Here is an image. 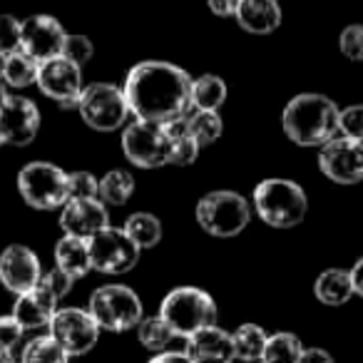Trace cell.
<instances>
[{
	"mask_svg": "<svg viewBox=\"0 0 363 363\" xmlns=\"http://www.w3.org/2000/svg\"><path fill=\"white\" fill-rule=\"evenodd\" d=\"M6 57L8 55H3V52H0V80H3V72H6Z\"/></svg>",
	"mask_w": 363,
	"mask_h": 363,
	"instance_id": "obj_46",
	"label": "cell"
},
{
	"mask_svg": "<svg viewBox=\"0 0 363 363\" xmlns=\"http://www.w3.org/2000/svg\"><path fill=\"white\" fill-rule=\"evenodd\" d=\"M187 125H189V130H192V135L197 137L199 147L214 145L224 132L222 115L214 110H194L192 115H187Z\"/></svg>",
	"mask_w": 363,
	"mask_h": 363,
	"instance_id": "obj_31",
	"label": "cell"
},
{
	"mask_svg": "<svg viewBox=\"0 0 363 363\" xmlns=\"http://www.w3.org/2000/svg\"><path fill=\"white\" fill-rule=\"evenodd\" d=\"M70 33L62 28V23L52 16H30L23 21L21 50L33 55L38 62H48L52 57H60L65 50V40Z\"/></svg>",
	"mask_w": 363,
	"mask_h": 363,
	"instance_id": "obj_14",
	"label": "cell"
},
{
	"mask_svg": "<svg viewBox=\"0 0 363 363\" xmlns=\"http://www.w3.org/2000/svg\"><path fill=\"white\" fill-rule=\"evenodd\" d=\"M48 328H50V336L60 343L62 351L70 358L90 353L100 338V326L90 316V311H82L75 306L57 308Z\"/></svg>",
	"mask_w": 363,
	"mask_h": 363,
	"instance_id": "obj_11",
	"label": "cell"
},
{
	"mask_svg": "<svg viewBox=\"0 0 363 363\" xmlns=\"http://www.w3.org/2000/svg\"><path fill=\"white\" fill-rule=\"evenodd\" d=\"M267 331L257 323H242L237 331L232 333L234 341V358L237 361H262L264 346H267Z\"/></svg>",
	"mask_w": 363,
	"mask_h": 363,
	"instance_id": "obj_26",
	"label": "cell"
},
{
	"mask_svg": "<svg viewBox=\"0 0 363 363\" xmlns=\"http://www.w3.org/2000/svg\"><path fill=\"white\" fill-rule=\"evenodd\" d=\"M227 102V82L219 75H202L192 80V110H214Z\"/></svg>",
	"mask_w": 363,
	"mask_h": 363,
	"instance_id": "obj_27",
	"label": "cell"
},
{
	"mask_svg": "<svg viewBox=\"0 0 363 363\" xmlns=\"http://www.w3.org/2000/svg\"><path fill=\"white\" fill-rule=\"evenodd\" d=\"M92 55H95V45H92L90 38L87 35H67L62 57H67V60L75 62V65L85 67L87 62L92 60Z\"/></svg>",
	"mask_w": 363,
	"mask_h": 363,
	"instance_id": "obj_36",
	"label": "cell"
},
{
	"mask_svg": "<svg viewBox=\"0 0 363 363\" xmlns=\"http://www.w3.org/2000/svg\"><path fill=\"white\" fill-rule=\"evenodd\" d=\"M38 87L45 97L57 102L65 110H77L82 97V67L70 62L67 57H52L48 62H40V72H38Z\"/></svg>",
	"mask_w": 363,
	"mask_h": 363,
	"instance_id": "obj_12",
	"label": "cell"
},
{
	"mask_svg": "<svg viewBox=\"0 0 363 363\" xmlns=\"http://www.w3.org/2000/svg\"><path fill=\"white\" fill-rule=\"evenodd\" d=\"M21 33L23 23L16 16H0V52L3 55L21 50Z\"/></svg>",
	"mask_w": 363,
	"mask_h": 363,
	"instance_id": "obj_35",
	"label": "cell"
},
{
	"mask_svg": "<svg viewBox=\"0 0 363 363\" xmlns=\"http://www.w3.org/2000/svg\"><path fill=\"white\" fill-rule=\"evenodd\" d=\"M338 115L341 110L326 95L301 92L284 107L281 130L294 145L323 147L333 137H338Z\"/></svg>",
	"mask_w": 363,
	"mask_h": 363,
	"instance_id": "obj_2",
	"label": "cell"
},
{
	"mask_svg": "<svg viewBox=\"0 0 363 363\" xmlns=\"http://www.w3.org/2000/svg\"><path fill=\"white\" fill-rule=\"evenodd\" d=\"M0 363H16L13 361V353L6 351V348H0Z\"/></svg>",
	"mask_w": 363,
	"mask_h": 363,
	"instance_id": "obj_44",
	"label": "cell"
},
{
	"mask_svg": "<svg viewBox=\"0 0 363 363\" xmlns=\"http://www.w3.org/2000/svg\"><path fill=\"white\" fill-rule=\"evenodd\" d=\"M38 72H40V62L26 50H16L6 57V72H3V82L8 87H30L38 82Z\"/></svg>",
	"mask_w": 363,
	"mask_h": 363,
	"instance_id": "obj_28",
	"label": "cell"
},
{
	"mask_svg": "<svg viewBox=\"0 0 363 363\" xmlns=\"http://www.w3.org/2000/svg\"><path fill=\"white\" fill-rule=\"evenodd\" d=\"M303 353V343L298 336L289 331L272 333L262 353V363H298Z\"/></svg>",
	"mask_w": 363,
	"mask_h": 363,
	"instance_id": "obj_29",
	"label": "cell"
},
{
	"mask_svg": "<svg viewBox=\"0 0 363 363\" xmlns=\"http://www.w3.org/2000/svg\"><path fill=\"white\" fill-rule=\"evenodd\" d=\"M122 229H125L127 237H130L140 249H155L157 244L162 242V237H164L162 222L152 212H135V214H130Z\"/></svg>",
	"mask_w": 363,
	"mask_h": 363,
	"instance_id": "obj_24",
	"label": "cell"
},
{
	"mask_svg": "<svg viewBox=\"0 0 363 363\" xmlns=\"http://www.w3.org/2000/svg\"><path fill=\"white\" fill-rule=\"evenodd\" d=\"M167 142H169V164L174 167H189L199 155V142L192 135L187 125V117H179V120H172L164 125Z\"/></svg>",
	"mask_w": 363,
	"mask_h": 363,
	"instance_id": "obj_23",
	"label": "cell"
},
{
	"mask_svg": "<svg viewBox=\"0 0 363 363\" xmlns=\"http://www.w3.org/2000/svg\"><path fill=\"white\" fill-rule=\"evenodd\" d=\"M313 296L326 306H343L356 296L351 281V272L346 269H326L313 281Z\"/></svg>",
	"mask_w": 363,
	"mask_h": 363,
	"instance_id": "obj_22",
	"label": "cell"
},
{
	"mask_svg": "<svg viewBox=\"0 0 363 363\" xmlns=\"http://www.w3.org/2000/svg\"><path fill=\"white\" fill-rule=\"evenodd\" d=\"M318 169L336 184L363 182V142L348 137H333L318 150Z\"/></svg>",
	"mask_w": 363,
	"mask_h": 363,
	"instance_id": "obj_13",
	"label": "cell"
},
{
	"mask_svg": "<svg viewBox=\"0 0 363 363\" xmlns=\"http://www.w3.org/2000/svg\"><path fill=\"white\" fill-rule=\"evenodd\" d=\"M252 204L234 189H214L197 202V224L217 239H234L252 222Z\"/></svg>",
	"mask_w": 363,
	"mask_h": 363,
	"instance_id": "obj_5",
	"label": "cell"
},
{
	"mask_svg": "<svg viewBox=\"0 0 363 363\" xmlns=\"http://www.w3.org/2000/svg\"><path fill=\"white\" fill-rule=\"evenodd\" d=\"M252 209L264 224L274 229H291L303 222L308 212V197L301 184L281 177L259 182L252 194Z\"/></svg>",
	"mask_w": 363,
	"mask_h": 363,
	"instance_id": "obj_3",
	"label": "cell"
},
{
	"mask_svg": "<svg viewBox=\"0 0 363 363\" xmlns=\"http://www.w3.org/2000/svg\"><path fill=\"white\" fill-rule=\"evenodd\" d=\"M6 100H8V90H6V82L0 80V107L6 105Z\"/></svg>",
	"mask_w": 363,
	"mask_h": 363,
	"instance_id": "obj_45",
	"label": "cell"
},
{
	"mask_svg": "<svg viewBox=\"0 0 363 363\" xmlns=\"http://www.w3.org/2000/svg\"><path fill=\"white\" fill-rule=\"evenodd\" d=\"M110 227V214L100 199H72L60 212V229L67 237L87 239Z\"/></svg>",
	"mask_w": 363,
	"mask_h": 363,
	"instance_id": "obj_17",
	"label": "cell"
},
{
	"mask_svg": "<svg viewBox=\"0 0 363 363\" xmlns=\"http://www.w3.org/2000/svg\"><path fill=\"white\" fill-rule=\"evenodd\" d=\"M23 333H26V328L13 318V313L11 316H0V348L13 353V348L23 341Z\"/></svg>",
	"mask_w": 363,
	"mask_h": 363,
	"instance_id": "obj_38",
	"label": "cell"
},
{
	"mask_svg": "<svg viewBox=\"0 0 363 363\" xmlns=\"http://www.w3.org/2000/svg\"><path fill=\"white\" fill-rule=\"evenodd\" d=\"M150 363H194V361L182 351H162V353H157Z\"/></svg>",
	"mask_w": 363,
	"mask_h": 363,
	"instance_id": "obj_42",
	"label": "cell"
},
{
	"mask_svg": "<svg viewBox=\"0 0 363 363\" xmlns=\"http://www.w3.org/2000/svg\"><path fill=\"white\" fill-rule=\"evenodd\" d=\"M338 135L363 142V105H348L338 115Z\"/></svg>",
	"mask_w": 363,
	"mask_h": 363,
	"instance_id": "obj_34",
	"label": "cell"
},
{
	"mask_svg": "<svg viewBox=\"0 0 363 363\" xmlns=\"http://www.w3.org/2000/svg\"><path fill=\"white\" fill-rule=\"evenodd\" d=\"M100 179L92 172H67V202L72 199H100Z\"/></svg>",
	"mask_w": 363,
	"mask_h": 363,
	"instance_id": "obj_33",
	"label": "cell"
},
{
	"mask_svg": "<svg viewBox=\"0 0 363 363\" xmlns=\"http://www.w3.org/2000/svg\"><path fill=\"white\" fill-rule=\"evenodd\" d=\"M160 316L169 323L177 338H189L202 328L217 326V303L204 289L177 286L162 298Z\"/></svg>",
	"mask_w": 363,
	"mask_h": 363,
	"instance_id": "obj_4",
	"label": "cell"
},
{
	"mask_svg": "<svg viewBox=\"0 0 363 363\" xmlns=\"http://www.w3.org/2000/svg\"><path fill=\"white\" fill-rule=\"evenodd\" d=\"M18 192L33 209H62L67 204V172L52 162H30L18 172Z\"/></svg>",
	"mask_w": 363,
	"mask_h": 363,
	"instance_id": "obj_7",
	"label": "cell"
},
{
	"mask_svg": "<svg viewBox=\"0 0 363 363\" xmlns=\"http://www.w3.org/2000/svg\"><path fill=\"white\" fill-rule=\"evenodd\" d=\"M122 152L140 169H157L169 164V142L164 125L135 120L122 132Z\"/></svg>",
	"mask_w": 363,
	"mask_h": 363,
	"instance_id": "obj_9",
	"label": "cell"
},
{
	"mask_svg": "<svg viewBox=\"0 0 363 363\" xmlns=\"http://www.w3.org/2000/svg\"><path fill=\"white\" fill-rule=\"evenodd\" d=\"M40 130V110L33 100L8 95L6 105L0 107V135L3 142L16 147L30 145Z\"/></svg>",
	"mask_w": 363,
	"mask_h": 363,
	"instance_id": "obj_16",
	"label": "cell"
},
{
	"mask_svg": "<svg viewBox=\"0 0 363 363\" xmlns=\"http://www.w3.org/2000/svg\"><path fill=\"white\" fill-rule=\"evenodd\" d=\"M298 363H336V361H333L331 353L323 351V348H303Z\"/></svg>",
	"mask_w": 363,
	"mask_h": 363,
	"instance_id": "obj_41",
	"label": "cell"
},
{
	"mask_svg": "<svg viewBox=\"0 0 363 363\" xmlns=\"http://www.w3.org/2000/svg\"><path fill=\"white\" fill-rule=\"evenodd\" d=\"M82 122L97 132H115L130 120V105L122 87L112 82H92L82 90L77 105Z\"/></svg>",
	"mask_w": 363,
	"mask_h": 363,
	"instance_id": "obj_8",
	"label": "cell"
},
{
	"mask_svg": "<svg viewBox=\"0 0 363 363\" xmlns=\"http://www.w3.org/2000/svg\"><path fill=\"white\" fill-rule=\"evenodd\" d=\"M187 353L194 363H232L234 341L232 333L219 326H209L187 338Z\"/></svg>",
	"mask_w": 363,
	"mask_h": 363,
	"instance_id": "obj_19",
	"label": "cell"
},
{
	"mask_svg": "<svg viewBox=\"0 0 363 363\" xmlns=\"http://www.w3.org/2000/svg\"><path fill=\"white\" fill-rule=\"evenodd\" d=\"M57 301H60V298H57L40 279V284H38L35 289H30L28 294H21V296L16 298L13 318H16L26 331H38V328H43V326H50L52 316H55V311H57Z\"/></svg>",
	"mask_w": 363,
	"mask_h": 363,
	"instance_id": "obj_18",
	"label": "cell"
},
{
	"mask_svg": "<svg viewBox=\"0 0 363 363\" xmlns=\"http://www.w3.org/2000/svg\"><path fill=\"white\" fill-rule=\"evenodd\" d=\"M142 249L127 237L125 229L107 227L90 239V259L92 269L110 277H120L137 267Z\"/></svg>",
	"mask_w": 363,
	"mask_h": 363,
	"instance_id": "obj_10",
	"label": "cell"
},
{
	"mask_svg": "<svg viewBox=\"0 0 363 363\" xmlns=\"http://www.w3.org/2000/svg\"><path fill=\"white\" fill-rule=\"evenodd\" d=\"M87 311L95 318L100 331L112 333L137 328L145 318L142 298L137 296L135 289L125 286V284H105V286L95 289L90 303H87Z\"/></svg>",
	"mask_w": 363,
	"mask_h": 363,
	"instance_id": "obj_6",
	"label": "cell"
},
{
	"mask_svg": "<svg viewBox=\"0 0 363 363\" xmlns=\"http://www.w3.org/2000/svg\"><path fill=\"white\" fill-rule=\"evenodd\" d=\"M351 281H353V291H356V296L363 298V257L358 259L356 264H353V269H351Z\"/></svg>",
	"mask_w": 363,
	"mask_h": 363,
	"instance_id": "obj_43",
	"label": "cell"
},
{
	"mask_svg": "<svg viewBox=\"0 0 363 363\" xmlns=\"http://www.w3.org/2000/svg\"><path fill=\"white\" fill-rule=\"evenodd\" d=\"M338 48L348 60H363V26H348L338 35Z\"/></svg>",
	"mask_w": 363,
	"mask_h": 363,
	"instance_id": "obj_37",
	"label": "cell"
},
{
	"mask_svg": "<svg viewBox=\"0 0 363 363\" xmlns=\"http://www.w3.org/2000/svg\"><path fill=\"white\" fill-rule=\"evenodd\" d=\"M43 279V267L38 254L30 247L11 244L0 254V284L11 294L21 296L35 289Z\"/></svg>",
	"mask_w": 363,
	"mask_h": 363,
	"instance_id": "obj_15",
	"label": "cell"
},
{
	"mask_svg": "<svg viewBox=\"0 0 363 363\" xmlns=\"http://www.w3.org/2000/svg\"><path fill=\"white\" fill-rule=\"evenodd\" d=\"M239 0H209V11L217 18H234L237 16Z\"/></svg>",
	"mask_w": 363,
	"mask_h": 363,
	"instance_id": "obj_40",
	"label": "cell"
},
{
	"mask_svg": "<svg viewBox=\"0 0 363 363\" xmlns=\"http://www.w3.org/2000/svg\"><path fill=\"white\" fill-rule=\"evenodd\" d=\"M55 269L65 272L67 277L75 281L92 272V259H90V242L77 237H62L55 244Z\"/></svg>",
	"mask_w": 363,
	"mask_h": 363,
	"instance_id": "obj_21",
	"label": "cell"
},
{
	"mask_svg": "<svg viewBox=\"0 0 363 363\" xmlns=\"http://www.w3.org/2000/svg\"><path fill=\"white\" fill-rule=\"evenodd\" d=\"M137 338H140V343L147 348V351H157L162 353L167 346H169L172 341L177 338V333L172 331V326L164 321V318L157 313V316H147L140 321V326H137Z\"/></svg>",
	"mask_w": 363,
	"mask_h": 363,
	"instance_id": "obj_30",
	"label": "cell"
},
{
	"mask_svg": "<svg viewBox=\"0 0 363 363\" xmlns=\"http://www.w3.org/2000/svg\"><path fill=\"white\" fill-rule=\"evenodd\" d=\"M135 120L167 125L192 110V77L179 65L147 60L135 65L122 87Z\"/></svg>",
	"mask_w": 363,
	"mask_h": 363,
	"instance_id": "obj_1",
	"label": "cell"
},
{
	"mask_svg": "<svg viewBox=\"0 0 363 363\" xmlns=\"http://www.w3.org/2000/svg\"><path fill=\"white\" fill-rule=\"evenodd\" d=\"M237 23L252 35H269L281 26V6L279 0H239Z\"/></svg>",
	"mask_w": 363,
	"mask_h": 363,
	"instance_id": "obj_20",
	"label": "cell"
},
{
	"mask_svg": "<svg viewBox=\"0 0 363 363\" xmlns=\"http://www.w3.org/2000/svg\"><path fill=\"white\" fill-rule=\"evenodd\" d=\"M70 356L52 336H38L26 343L21 363H67Z\"/></svg>",
	"mask_w": 363,
	"mask_h": 363,
	"instance_id": "obj_32",
	"label": "cell"
},
{
	"mask_svg": "<svg viewBox=\"0 0 363 363\" xmlns=\"http://www.w3.org/2000/svg\"><path fill=\"white\" fill-rule=\"evenodd\" d=\"M43 284H45V286L50 289L57 298H62V296H67V294H70V289H72V284H75V281H72L65 272H60V269H52V272L43 274Z\"/></svg>",
	"mask_w": 363,
	"mask_h": 363,
	"instance_id": "obj_39",
	"label": "cell"
},
{
	"mask_svg": "<svg viewBox=\"0 0 363 363\" xmlns=\"http://www.w3.org/2000/svg\"><path fill=\"white\" fill-rule=\"evenodd\" d=\"M3 145H6V142H3V135H0V147H3Z\"/></svg>",
	"mask_w": 363,
	"mask_h": 363,
	"instance_id": "obj_47",
	"label": "cell"
},
{
	"mask_svg": "<svg viewBox=\"0 0 363 363\" xmlns=\"http://www.w3.org/2000/svg\"><path fill=\"white\" fill-rule=\"evenodd\" d=\"M135 194V177L125 169H110L100 179V202L105 207H122Z\"/></svg>",
	"mask_w": 363,
	"mask_h": 363,
	"instance_id": "obj_25",
	"label": "cell"
}]
</instances>
